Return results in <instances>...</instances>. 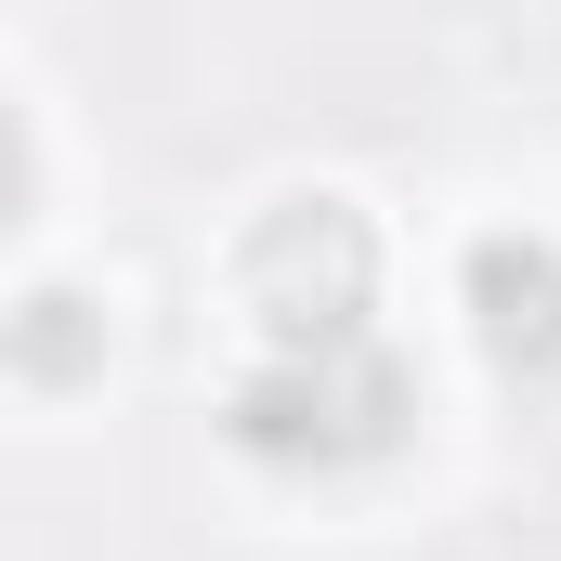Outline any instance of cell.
Listing matches in <instances>:
<instances>
[{"label":"cell","instance_id":"6da1fadb","mask_svg":"<svg viewBox=\"0 0 561 561\" xmlns=\"http://www.w3.org/2000/svg\"><path fill=\"white\" fill-rule=\"evenodd\" d=\"M405 366L379 353V340H313V353H275L249 392H236V431H249V457H275V470H353V457H379L392 431H405Z\"/></svg>","mask_w":561,"mask_h":561},{"label":"cell","instance_id":"7a4b0ae2","mask_svg":"<svg viewBox=\"0 0 561 561\" xmlns=\"http://www.w3.org/2000/svg\"><path fill=\"white\" fill-rule=\"evenodd\" d=\"M366 287H379V249H366V209L340 196H300L249 236V313L275 327V353L366 340Z\"/></svg>","mask_w":561,"mask_h":561},{"label":"cell","instance_id":"3957f363","mask_svg":"<svg viewBox=\"0 0 561 561\" xmlns=\"http://www.w3.org/2000/svg\"><path fill=\"white\" fill-rule=\"evenodd\" d=\"M470 300H483L496 366H561V249L483 236V249H470Z\"/></svg>","mask_w":561,"mask_h":561},{"label":"cell","instance_id":"277c9868","mask_svg":"<svg viewBox=\"0 0 561 561\" xmlns=\"http://www.w3.org/2000/svg\"><path fill=\"white\" fill-rule=\"evenodd\" d=\"M13 366H26V379H92V366H105V313L66 300V287H39V300L13 313Z\"/></svg>","mask_w":561,"mask_h":561}]
</instances>
